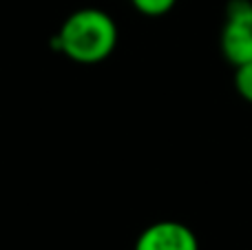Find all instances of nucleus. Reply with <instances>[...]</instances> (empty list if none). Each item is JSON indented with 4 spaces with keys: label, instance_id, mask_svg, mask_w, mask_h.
I'll return each mask as SVG.
<instances>
[{
    "label": "nucleus",
    "instance_id": "obj_5",
    "mask_svg": "<svg viewBox=\"0 0 252 250\" xmlns=\"http://www.w3.org/2000/svg\"><path fill=\"white\" fill-rule=\"evenodd\" d=\"M175 2H177V0H130V4H133L139 13L153 16V18L168 13L170 9L175 7Z\"/></svg>",
    "mask_w": 252,
    "mask_h": 250
},
{
    "label": "nucleus",
    "instance_id": "obj_1",
    "mask_svg": "<svg viewBox=\"0 0 252 250\" xmlns=\"http://www.w3.org/2000/svg\"><path fill=\"white\" fill-rule=\"evenodd\" d=\"M56 47L78 64H97L104 62L118 47V25L102 9H78L60 25Z\"/></svg>",
    "mask_w": 252,
    "mask_h": 250
},
{
    "label": "nucleus",
    "instance_id": "obj_2",
    "mask_svg": "<svg viewBox=\"0 0 252 250\" xmlns=\"http://www.w3.org/2000/svg\"><path fill=\"white\" fill-rule=\"evenodd\" d=\"M219 47L232 66L252 62V0H230Z\"/></svg>",
    "mask_w": 252,
    "mask_h": 250
},
{
    "label": "nucleus",
    "instance_id": "obj_4",
    "mask_svg": "<svg viewBox=\"0 0 252 250\" xmlns=\"http://www.w3.org/2000/svg\"><path fill=\"white\" fill-rule=\"evenodd\" d=\"M235 89L246 102L252 104V62L235 66Z\"/></svg>",
    "mask_w": 252,
    "mask_h": 250
},
{
    "label": "nucleus",
    "instance_id": "obj_3",
    "mask_svg": "<svg viewBox=\"0 0 252 250\" xmlns=\"http://www.w3.org/2000/svg\"><path fill=\"white\" fill-rule=\"evenodd\" d=\"M133 250H199V239L182 221L161 219L139 233Z\"/></svg>",
    "mask_w": 252,
    "mask_h": 250
}]
</instances>
